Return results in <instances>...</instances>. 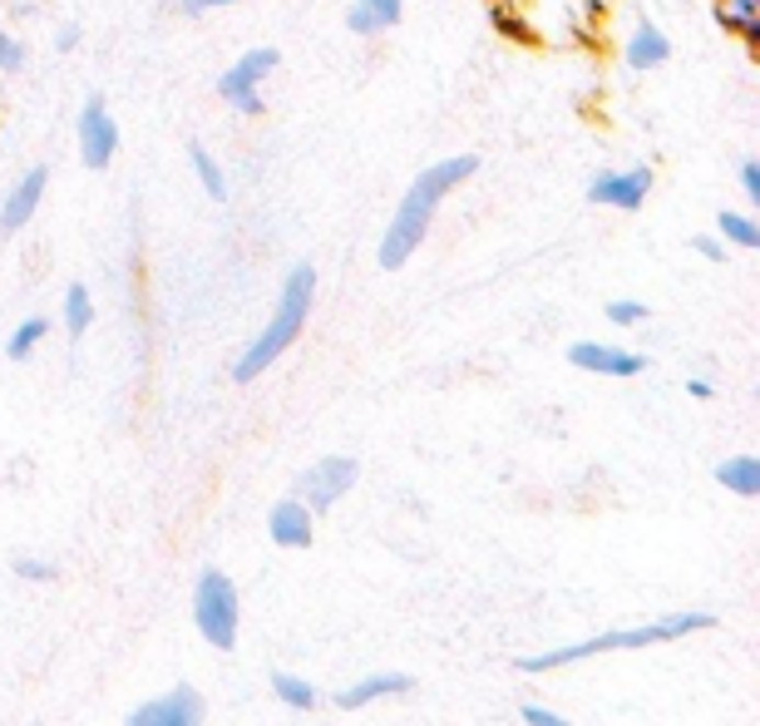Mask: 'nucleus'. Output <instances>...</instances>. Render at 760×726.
Returning a JSON list of instances; mask_svg holds the SVG:
<instances>
[{
	"mask_svg": "<svg viewBox=\"0 0 760 726\" xmlns=\"http://www.w3.org/2000/svg\"><path fill=\"white\" fill-rule=\"evenodd\" d=\"M474 169H479V159H474V154H460V159L430 163L424 173H415V183L405 189L400 208H395L390 228H385V238H381V268L385 272L405 268V258H410V252L424 242V232H430L434 208L444 203V193H454L464 179H474Z\"/></svg>",
	"mask_w": 760,
	"mask_h": 726,
	"instance_id": "obj_1",
	"label": "nucleus"
},
{
	"mask_svg": "<svg viewBox=\"0 0 760 726\" xmlns=\"http://www.w3.org/2000/svg\"><path fill=\"white\" fill-rule=\"evenodd\" d=\"M706 627H716V613H667V617H651V623H637V627H617V633H598V637H582V643L553 647V653H538V657H519V672H533V677H538V672H558V667L582 662V657L677 643V637L706 633Z\"/></svg>",
	"mask_w": 760,
	"mask_h": 726,
	"instance_id": "obj_2",
	"label": "nucleus"
},
{
	"mask_svg": "<svg viewBox=\"0 0 760 726\" xmlns=\"http://www.w3.org/2000/svg\"><path fill=\"white\" fill-rule=\"evenodd\" d=\"M311 297H316V272H311V268H292V272H286L272 321H266L262 337H257L252 347L242 351V361L232 366V381H242V386H247V381H257L276 356H282L286 347H292L296 337H302L306 311H311Z\"/></svg>",
	"mask_w": 760,
	"mask_h": 726,
	"instance_id": "obj_3",
	"label": "nucleus"
},
{
	"mask_svg": "<svg viewBox=\"0 0 760 726\" xmlns=\"http://www.w3.org/2000/svg\"><path fill=\"white\" fill-rule=\"evenodd\" d=\"M193 623L217 653L237 647V623H242V603H237V583L223 568H203L193 588Z\"/></svg>",
	"mask_w": 760,
	"mask_h": 726,
	"instance_id": "obj_4",
	"label": "nucleus"
},
{
	"mask_svg": "<svg viewBox=\"0 0 760 726\" xmlns=\"http://www.w3.org/2000/svg\"><path fill=\"white\" fill-rule=\"evenodd\" d=\"M276 65H282V55H276L272 45H257V50H247L242 60H237L223 80H217V94H223L232 110H242V114H262L266 104H262V94H257V84H262Z\"/></svg>",
	"mask_w": 760,
	"mask_h": 726,
	"instance_id": "obj_5",
	"label": "nucleus"
},
{
	"mask_svg": "<svg viewBox=\"0 0 760 726\" xmlns=\"http://www.w3.org/2000/svg\"><path fill=\"white\" fill-rule=\"evenodd\" d=\"M207 722V702L193 682H178L168 687L163 696H148L128 712L124 726H203Z\"/></svg>",
	"mask_w": 760,
	"mask_h": 726,
	"instance_id": "obj_6",
	"label": "nucleus"
},
{
	"mask_svg": "<svg viewBox=\"0 0 760 726\" xmlns=\"http://www.w3.org/2000/svg\"><path fill=\"white\" fill-rule=\"evenodd\" d=\"M355 479H361V465H355L351 455H326V460H316L302 479H296V499H302V504L316 514V509H331L336 499L351 495Z\"/></svg>",
	"mask_w": 760,
	"mask_h": 726,
	"instance_id": "obj_7",
	"label": "nucleus"
},
{
	"mask_svg": "<svg viewBox=\"0 0 760 726\" xmlns=\"http://www.w3.org/2000/svg\"><path fill=\"white\" fill-rule=\"evenodd\" d=\"M114 149H118L114 120H109L104 100H99V94H89L84 114H79V159H84L89 169H104V163L114 159Z\"/></svg>",
	"mask_w": 760,
	"mask_h": 726,
	"instance_id": "obj_8",
	"label": "nucleus"
},
{
	"mask_svg": "<svg viewBox=\"0 0 760 726\" xmlns=\"http://www.w3.org/2000/svg\"><path fill=\"white\" fill-rule=\"evenodd\" d=\"M568 361L578 371L612 376V381H627V376H642V371H647V356L622 351V347H602V341H578V347H568Z\"/></svg>",
	"mask_w": 760,
	"mask_h": 726,
	"instance_id": "obj_9",
	"label": "nucleus"
},
{
	"mask_svg": "<svg viewBox=\"0 0 760 726\" xmlns=\"http://www.w3.org/2000/svg\"><path fill=\"white\" fill-rule=\"evenodd\" d=\"M647 193H651V169H647V163L622 169V173H598V179L588 183V198L608 203V208H642Z\"/></svg>",
	"mask_w": 760,
	"mask_h": 726,
	"instance_id": "obj_10",
	"label": "nucleus"
},
{
	"mask_svg": "<svg viewBox=\"0 0 760 726\" xmlns=\"http://www.w3.org/2000/svg\"><path fill=\"white\" fill-rule=\"evenodd\" d=\"M266 534H272V544H282V548H306L316 538L311 509H306L302 499H276L272 514H266Z\"/></svg>",
	"mask_w": 760,
	"mask_h": 726,
	"instance_id": "obj_11",
	"label": "nucleus"
},
{
	"mask_svg": "<svg viewBox=\"0 0 760 726\" xmlns=\"http://www.w3.org/2000/svg\"><path fill=\"white\" fill-rule=\"evenodd\" d=\"M415 687L410 672H375V677H361V682H351L345 692H336V706L341 712H361L365 702H381V696H405Z\"/></svg>",
	"mask_w": 760,
	"mask_h": 726,
	"instance_id": "obj_12",
	"label": "nucleus"
},
{
	"mask_svg": "<svg viewBox=\"0 0 760 726\" xmlns=\"http://www.w3.org/2000/svg\"><path fill=\"white\" fill-rule=\"evenodd\" d=\"M45 163L39 169H30L25 179L10 189V198H5V208H0V232H15V228H25L30 218H35V208H39V198H45Z\"/></svg>",
	"mask_w": 760,
	"mask_h": 726,
	"instance_id": "obj_13",
	"label": "nucleus"
},
{
	"mask_svg": "<svg viewBox=\"0 0 760 726\" xmlns=\"http://www.w3.org/2000/svg\"><path fill=\"white\" fill-rule=\"evenodd\" d=\"M400 15H405V0H355L345 25H351L355 35H381V31H390V25H400Z\"/></svg>",
	"mask_w": 760,
	"mask_h": 726,
	"instance_id": "obj_14",
	"label": "nucleus"
},
{
	"mask_svg": "<svg viewBox=\"0 0 760 726\" xmlns=\"http://www.w3.org/2000/svg\"><path fill=\"white\" fill-rule=\"evenodd\" d=\"M667 60H671V41L651 21H642L637 35H632V45H627V65L632 70H657V65H667Z\"/></svg>",
	"mask_w": 760,
	"mask_h": 726,
	"instance_id": "obj_15",
	"label": "nucleus"
},
{
	"mask_svg": "<svg viewBox=\"0 0 760 726\" xmlns=\"http://www.w3.org/2000/svg\"><path fill=\"white\" fill-rule=\"evenodd\" d=\"M716 479H721V489H730V495L756 499V495H760V460H756V455L721 460V465H716Z\"/></svg>",
	"mask_w": 760,
	"mask_h": 726,
	"instance_id": "obj_16",
	"label": "nucleus"
},
{
	"mask_svg": "<svg viewBox=\"0 0 760 726\" xmlns=\"http://www.w3.org/2000/svg\"><path fill=\"white\" fill-rule=\"evenodd\" d=\"M716 15H721V25H730V31L740 35V41H756L760 35V5L756 0H721Z\"/></svg>",
	"mask_w": 760,
	"mask_h": 726,
	"instance_id": "obj_17",
	"label": "nucleus"
},
{
	"mask_svg": "<svg viewBox=\"0 0 760 726\" xmlns=\"http://www.w3.org/2000/svg\"><path fill=\"white\" fill-rule=\"evenodd\" d=\"M272 692L282 696L286 706H296V712H311L316 706V687L306 682V677H296V672H272Z\"/></svg>",
	"mask_w": 760,
	"mask_h": 726,
	"instance_id": "obj_18",
	"label": "nucleus"
},
{
	"mask_svg": "<svg viewBox=\"0 0 760 726\" xmlns=\"http://www.w3.org/2000/svg\"><path fill=\"white\" fill-rule=\"evenodd\" d=\"M188 159H193V169H197V179H203L207 198H213V203H223V198H227V179H223V169H217V163L207 159V149H203V144H188Z\"/></svg>",
	"mask_w": 760,
	"mask_h": 726,
	"instance_id": "obj_19",
	"label": "nucleus"
},
{
	"mask_svg": "<svg viewBox=\"0 0 760 726\" xmlns=\"http://www.w3.org/2000/svg\"><path fill=\"white\" fill-rule=\"evenodd\" d=\"M89 317H94V307H89V292L84 287H69L65 292V331L75 341L89 331Z\"/></svg>",
	"mask_w": 760,
	"mask_h": 726,
	"instance_id": "obj_20",
	"label": "nucleus"
},
{
	"mask_svg": "<svg viewBox=\"0 0 760 726\" xmlns=\"http://www.w3.org/2000/svg\"><path fill=\"white\" fill-rule=\"evenodd\" d=\"M45 331H49V321L45 317H30V321H20V327H15V337H10V361H25L30 356V351H35L39 347V337H45Z\"/></svg>",
	"mask_w": 760,
	"mask_h": 726,
	"instance_id": "obj_21",
	"label": "nucleus"
},
{
	"mask_svg": "<svg viewBox=\"0 0 760 726\" xmlns=\"http://www.w3.org/2000/svg\"><path fill=\"white\" fill-rule=\"evenodd\" d=\"M721 238L736 242V248H760V228L746 213H721Z\"/></svg>",
	"mask_w": 760,
	"mask_h": 726,
	"instance_id": "obj_22",
	"label": "nucleus"
},
{
	"mask_svg": "<svg viewBox=\"0 0 760 726\" xmlns=\"http://www.w3.org/2000/svg\"><path fill=\"white\" fill-rule=\"evenodd\" d=\"M608 321H617V327H642V321H647V307H642V302H612Z\"/></svg>",
	"mask_w": 760,
	"mask_h": 726,
	"instance_id": "obj_23",
	"label": "nucleus"
},
{
	"mask_svg": "<svg viewBox=\"0 0 760 726\" xmlns=\"http://www.w3.org/2000/svg\"><path fill=\"white\" fill-rule=\"evenodd\" d=\"M15 568L20 578H30V583H49V578H55V564H45V558H15Z\"/></svg>",
	"mask_w": 760,
	"mask_h": 726,
	"instance_id": "obj_24",
	"label": "nucleus"
},
{
	"mask_svg": "<svg viewBox=\"0 0 760 726\" xmlns=\"http://www.w3.org/2000/svg\"><path fill=\"white\" fill-rule=\"evenodd\" d=\"M523 726H572V722L558 712H548V706H523Z\"/></svg>",
	"mask_w": 760,
	"mask_h": 726,
	"instance_id": "obj_25",
	"label": "nucleus"
},
{
	"mask_svg": "<svg viewBox=\"0 0 760 726\" xmlns=\"http://www.w3.org/2000/svg\"><path fill=\"white\" fill-rule=\"evenodd\" d=\"M0 65H5V70H20V65H25V50H20L5 31H0Z\"/></svg>",
	"mask_w": 760,
	"mask_h": 726,
	"instance_id": "obj_26",
	"label": "nucleus"
},
{
	"mask_svg": "<svg viewBox=\"0 0 760 726\" xmlns=\"http://www.w3.org/2000/svg\"><path fill=\"white\" fill-rule=\"evenodd\" d=\"M740 189L750 203H760V163H740Z\"/></svg>",
	"mask_w": 760,
	"mask_h": 726,
	"instance_id": "obj_27",
	"label": "nucleus"
},
{
	"mask_svg": "<svg viewBox=\"0 0 760 726\" xmlns=\"http://www.w3.org/2000/svg\"><path fill=\"white\" fill-rule=\"evenodd\" d=\"M691 248H696L701 258H711V262H726V248H721L716 238H691Z\"/></svg>",
	"mask_w": 760,
	"mask_h": 726,
	"instance_id": "obj_28",
	"label": "nucleus"
},
{
	"mask_svg": "<svg viewBox=\"0 0 760 726\" xmlns=\"http://www.w3.org/2000/svg\"><path fill=\"white\" fill-rule=\"evenodd\" d=\"M213 5H237V0H183V11L197 15V11H213Z\"/></svg>",
	"mask_w": 760,
	"mask_h": 726,
	"instance_id": "obj_29",
	"label": "nucleus"
},
{
	"mask_svg": "<svg viewBox=\"0 0 760 726\" xmlns=\"http://www.w3.org/2000/svg\"><path fill=\"white\" fill-rule=\"evenodd\" d=\"M691 396H696V400H711V381H691Z\"/></svg>",
	"mask_w": 760,
	"mask_h": 726,
	"instance_id": "obj_30",
	"label": "nucleus"
}]
</instances>
